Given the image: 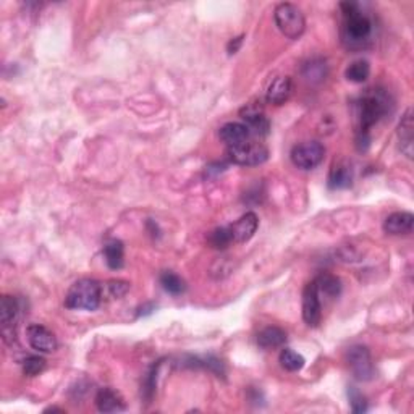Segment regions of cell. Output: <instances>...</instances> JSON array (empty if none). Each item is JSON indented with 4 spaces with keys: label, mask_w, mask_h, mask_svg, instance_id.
<instances>
[{
    "label": "cell",
    "mask_w": 414,
    "mask_h": 414,
    "mask_svg": "<svg viewBox=\"0 0 414 414\" xmlns=\"http://www.w3.org/2000/svg\"><path fill=\"white\" fill-rule=\"evenodd\" d=\"M342 43L346 49H361L371 41L372 21L355 2H342Z\"/></svg>",
    "instance_id": "obj_1"
},
{
    "label": "cell",
    "mask_w": 414,
    "mask_h": 414,
    "mask_svg": "<svg viewBox=\"0 0 414 414\" xmlns=\"http://www.w3.org/2000/svg\"><path fill=\"white\" fill-rule=\"evenodd\" d=\"M392 99L384 90H367L358 101V122H360V134L367 136L369 130L380 122L390 112Z\"/></svg>",
    "instance_id": "obj_2"
},
{
    "label": "cell",
    "mask_w": 414,
    "mask_h": 414,
    "mask_svg": "<svg viewBox=\"0 0 414 414\" xmlns=\"http://www.w3.org/2000/svg\"><path fill=\"white\" fill-rule=\"evenodd\" d=\"M104 293H102V283L94 278H81L74 282L65 296V306L68 309L81 311H96L99 308Z\"/></svg>",
    "instance_id": "obj_3"
},
{
    "label": "cell",
    "mask_w": 414,
    "mask_h": 414,
    "mask_svg": "<svg viewBox=\"0 0 414 414\" xmlns=\"http://www.w3.org/2000/svg\"><path fill=\"white\" fill-rule=\"evenodd\" d=\"M276 25L283 36L288 39H300L306 30V20L303 12L293 3H280L273 12Z\"/></svg>",
    "instance_id": "obj_4"
},
{
    "label": "cell",
    "mask_w": 414,
    "mask_h": 414,
    "mask_svg": "<svg viewBox=\"0 0 414 414\" xmlns=\"http://www.w3.org/2000/svg\"><path fill=\"white\" fill-rule=\"evenodd\" d=\"M229 157L236 165L254 167L264 164L269 159V149L262 143L248 141L240 146L229 147Z\"/></svg>",
    "instance_id": "obj_5"
},
{
    "label": "cell",
    "mask_w": 414,
    "mask_h": 414,
    "mask_svg": "<svg viewBox=\"0 0 414 414\" xmlns=\"http://www.w3.org/2000/svg\"><path fill=\"white\" fill-rule=\"evenodd\" d=\"M325 147L319 141H306L291 149L293 165L301 170H313L324 161Z\"/></svg>",
    "instance_id": "obj_6"
},
{
    "label": "cell",
    "mask_w": 414,
    "mask_h": 414,
    "mask_svg": "<svg viewBox=\"0 0 414 414\" xmlns=\"http://www.w3.org/2000/svg\"><path fill=\"white\" fill-rule=\"evenodd\" d=\"M346 362L350 366L353 375L361 382L374 379V364H372L371 351L362 345H355L346 351Z\"/></svg>",
    "instance_id": "obj_7"
},
{
    "label": "cell",
    "mask_w": 414,
    "mask_h": 414,
    "mask_svg": "<svg viewBox=\"0 0 414 414\" xmlns=\"http://www.w3.org/2000/svg\"><path fill=\"white\" fill-rule=\"evenodd\" d=\"M21 314V303L15 296H2L0 301V324H2V335L3 340L10 343L15 340V327L20 320Z\"/></svg>",
    "instance_id": "obj_8"
},
{
    "label": "cell",
    "mask_w": 414,
    "mask_h": 414,
    "mask_svg": "<svg viewBox=\"0 0 414 414\" xmlns=\"http://www.w3.org/2000/svg\"><path fill=\"white\" fill-rule=\"evenodd\" d=\"M303 319L309 327H318L322 319V306H320L319 290L313 280L303 290Z\"/></svg>",
    "instance_id": "obj_9"
},
{
    "label": "cell",
    "mask_w": 414,
    "mask_h": 414,
    "mask_svg": "<svg viewBox=\"0 0 414 414\" xmlns=\"http://www.w3.org/2000/svg\"><path fill=\"white\" fill-rule=\"evenodd\" d=\"M240 117L245 120V125L249 128L251 133L259 134V136H266V134H269L271 123H269L262 105H259V102L246 104L243 109L240 110Z\"/></svg>",
    "instance_id": "obj_10"
},
{
    "label": "cell",
    "mask_w": 414,
    "mask_h": 414,
    "mask_svg": "<svg viewBox=\"0 0 414 414\" xmlns=\"http://www.w3.org/2000/svg\"><path fill=\"white\" fill-rule=\"evenodd\" d=\"M26 338L32 350L37 353H54L59 346L55 335L41 324H31L26 329Z\"/></svg>",
    "instance_id": "obj_11"
},
{
    "label": "cell",
    "mask_w": 414,
    "mask_h": 414,
    "mask_svg": "<svg viewBox=\"0 0 414 414\" xmlns=\"http://www.w3.org/2000/svg\"><path fill=\"white\" fill-rule=\"evenodd\" d=\"M259 227V218L254 212H246L229 227L235 243H246L253 238Z\"/></svg>",
    "instance_id": "obj_12"
},
{
    "label": "cell",
    "mask_w": 414,
    "mask_h": 414,
    "mask_svg": "<svg viewBox=\"0 0 414 414\" xmlns=\"http://www.w3.org/2000/svg\"><path fill=\"white\" fill-rule=\"evenodd\" d=\"M398 141L400 151L403 152L408 159H413V144H414V120H413V109L404 112L402 122L398 125Z\"/></svg>",
    "instance_id": "obj_13"
},
{
    "label": "cell",
    "mask_w": 414,
    "mask_h": 414,
    "mask_svg": "<svg viewBox=\"0 0 414 414\" xmlns=\"http://www.w3.org/2000/svg\"><path fill=\"white\" fill-rule=\"evenodd\" d=\"M414 216L411 212H393L385 218L384 231L389 235H408L413 231Z\"/></svg>",
    "instance_id": "obj_14"
},
{
    "label": "cell",
    "mask_w": 414,
    "mask_h": 414,
    "mask_svg": "<svg viewBox=\"0 0 414 414\" xmlns=\"http://www.w3.org/2000/svg\"><path fill=\"white\" fill-rule=\"evenodd\" d=\"M218 136H220V139L227 144V146L235 147V146H240V144L248 143L251 138V132L245 123L230 122L223 125L220 132H218Z\"/></svg>",
    "instance_id": "obj_15"
},
{
    "label": "cell",
    "mask_w": 414,
    "mask_h": 414,
    "mask_svg": "<svg viewBox=\"0 0 414 414\" xmlns=\"http://www.w3.org/2000/svg\"><path fill=\"white\" fill-rule=\"evenodd\" d=\"M291 90H293L291 78L278 76L271 83V85H269L266 92V101L269 104H273V105L285 104L288 97L291 96Z\"/></svg>",
    "instance_id": "obj_16"
},
{
    "label": "cell",
    "mask_w": 414,
    "mask_h": 414,
    "mask_svg": "<svg viewBox=\"0 0 414 414\" xmlns=\"http://www.w3.org/2000/svg\"><path fill=\"white\" fill-rule=\"evenodd\" d=\"M96 406L101 413H120L125 411V402L122 395L112 389H101L96 395Z\"/></svg>",
    "instance_id": "obj_17"
},
{
    "label": "cell",
    "mask_w": 414,
    "mask_h": 414,
    "mask_svg": "<svg viewBox=\"0 0 414 414\" xmlns=\"http://www.w3.org/2000/svg\"><path fill=\"white\" fill-rule=\"evenodd\" d=\"M353 183V169L345 161L335 162L329 174V186L332 189L350 188Z\"/></svg>",
    "instance_id": "obj_18"
},
{
    "label": "cell",
    "mask_w": 414,
    "mask_h": 414,
    "mask_svg": "<svg viewBox=\"0 0 414 414\" xmlns=\"http://www.w3.org/2000/svg\"><path fill=\"white\" fill-rule=\"evenodd\" d=\"M285 342H287L285 330H282L280 327H276V325L262 329L258 333V345L260 348H264V350H273V348L282 346Z\"/></svg>",
    "instance_id": "obj_19"
},
{
    "label": "cell",
    "mask_w": 414,
    "mask_h": 414,
    "mask_svg": "<svg viewBox=\"0 0 414 414\" xmlns=\"http://www.w3.org/2000/svg\"><path fill=\"white\" fill-rule=\"evenodd\" d=\"M105 262L112 271H118L125 264V248L123 243L118 240H112L104 246Z\"/></svg>",
    "instance_id": "obj_20"
},
{
    "label": "cell",
    "mask_w": 414,
    "mask_h": 414,
    "mask_svg": "<svg viewBox=\"0 0 414 414\" xmlns=\"http://www.w3.org/2000/svg\"><path fill=\"white\" fill-rule=\"evenodd\" d=\"M314 282L319 293H322L325 296L337 298L342 293V280L333 273H320Z\"/></svg>",
    "instance_id": "obj_21"
},
{
    "label": "cell",
    "mask_w": 414,
    "mask_h": 414,
    "mask_svg": "<svg viewBox=\"0 0 414 414\" xmlns=\"http://www.w3.org/2000/svg\"><path fill=\"white\" fill-rule=\"evenodd\" d=\"M161 285L167 293H170V295L178 296L186 290L185 280L180 276H176L175 272L165 271L161 273Z\"/></svg>",
    "instance_id": "obj_22"
},
{
    "label": "cell",
    "mask_w": 414,
    "mask_h": 414,
    "mask_svg": "<svg viewBox=\"0 0 414 414\" xmlns=\"http://www.w3.org/2000/svg\"><path fill=\"white\" fill-rule=\"evenodd\" d=\"M371 74V65L367 60H356L346 68L345 76L351 83H364Z\"/></svg>",
    "instance_id": "obj_23"
},
{
    "label": "cell",
    "mask_w": 414,
    "mask_h": 414,
    "mask_svg": "<svg viewBox=\"0 0 414 414\" xmlns=\"http://www.w3.org/2000/svg\"><path fill=\"white\" fill-rule=\"evenodd\" d=\"M304 362H306L304 358L301 356L300 353L291 350V348H285V350H282L280 353V364L285 371H290V372L301 371L304 367Z\"/></svg>",
    "instance_id": "obj_24"
},
{
    "label": "cell",
    "mask_w": 414,
    "mask_h": 414,
    "mask_svg": "<svg viewBox=\"0 0 414 414\" xmlns=\"http://www.w3.org/2000/svg\"><path fill=\"white\" fill-rule=\"evenodd\" d=\"M207 241L214 249H225L234 243V236H231L229 227H220V229L211 231V235L207 236Z\"/></svg>",
    "instance_id": "obj_25"
},
{
    "label": "cell",
    "mask_w": 414,
    "mask_h": 414,
    "mask_svg": "<svg viewBox=\"0 0 414 414\" xmlns=\"http://www.w3.org/2000/svg\"><path fill=\"white\" fill-rule=\"evenodd\" d=\"M128 290H130V283L125 280H110L102 285L104 298H110V300H118V298L127 295Z\"/></svg>",
    "instance_id": "obj_26"
},
{
    "label": "cell",
    "mask_w": 414,
    "mask_h": 414,
    "mask_svg": "<svg viewBox=\"0 0 414 414\" xmlns=\"http://www.w3.org/2000/svg\"><path fill=\"white\" fill-rule=\"evenodd\" d=\"M44 369H45V360L41 356H28L26 360L23 361V374L28 375V377L39 375Z\"/></svg>",
    "instance_id": "obj_27"
},
{
    "label": "cell",
    "mask_w": 414,
    "mask_h": 414,
    "mask_svg": "<svg viewBox=\"0 0 414 414\" xmlns=\"http://www.w3.org/2000/svg\"><path fill=\"white\" fill-rule=\"evenodd\" d=\"M325 63L322 62V60H313V62H309L308 65L304 67V76L306 80L309 81H315V80H322V78L325 76Z\"/></svg>",
    "instance_id": "obj_28"
},
{
    "label": "cell",
    "mask_w": 414,
    "mask_h": 414,
    "mask_svg": "<svg viewBox=\"0 0 414 414\" xmlns=\"http://www.w3.org/2000/svg\"><path fill=\"white\" fill-rule=\"evenodd\" d=\"M348 398H350V404H351V411L353 413L360 414V413L367 411L366 397L356 387L348 389Z\"/></svg>",
    "instance_id": "obj_29"
},
{
    "label": "cell",
    "mask_w": 414,
    "mask_h": 414,
    "mask_svg": "<svg viewBox=\"0 0 414 414\" xmlns=\"http://www.w3.org/2000/svg\"><path fill=\"white\" fill-rule=\"evenodd\" d=\"M161 366V362H157V366H154L151 369V372L147 374L146 377V382H144V395H146L147 400L152 398V395H154V390H156V375H157V367Z\"/></svg>",
    "instance_id": "obj_30"
},
{
    "label": "cell",
    "mask_w": 414,
    "mask_h": 414,
    "mask_svg": "<svg viewBox=\"0 0 414 414\" xmlns=\"http://www.w3.org/2000/svg\"><path fill=\"white\" fill-rule=\"evenodd\" d=\"M241 44H243V36L235 37V39H231L230 43H229V45H227V50H229L230 55H234V54L238 52L240 48H241Z\"/></svg>",
    "instance_id": "obj_31"
},
{
    "label": "cell",
    "mask_w": 414,
    "mask_h": 414,
    "mask_svg": "<svg viewBox=\"0 0 414 414\" xmlns=\"http://www.w3.org/2000/svg\"><path fill=\"white\" fill-rule=\"evenodd\" d=\"M55 411H60V413H63V409H60V408H55V406H52V408H48L45 409L44 413H55Z\"/></svg>",
    "instance_id": "obj_32"
}]
</instances>
